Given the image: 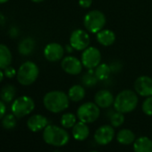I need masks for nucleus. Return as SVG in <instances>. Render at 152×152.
I'll return each mask as SVG.
<instances>
[{"label": "nucleus", "mask_w": 152, "mask_h": 152, "mask_svg": "<svg viewBox=\"0 0 152 152\" xmlns=\"http://www.w3.org/2000/svg\"><path fill=\"white\" fill-rule=\"evenodd\" d=\"M85 89L84 87H83L82 85L76 84L72 86L69 91H68V97L69 99L73 101V102H79L81 100H83L85 97Z\"/></svg>", "instance_id": "19"}, {"label": "nucleus", "mask_w": 152, "mask_h": 152, "mask_svg": "<svg viewBox=\"0 0 152 152\" xmlns=\"http://www.w3.org/2000/svg\"><path fill=\"white\" fill-rule=\"evenodd\" d=\"M134 90L141 97L152 96V78L146 75L140 76L134 82Z\"/></svg>", "instance_id": "11"}, {"label": "nucleus", "mask_w": 152, "mask_h": 152, "mask_svg": "<svg viewBox=\"0 0 152 152\" xmlns=\"http://www.w3.org/2000/svg\"><path fill=\"white\" fill-rule=\"evenodd\" d=\"M69 97L64 91H52L43 98L44 107L52 113H60L69 107Z\"/></svg>", "instance_id": "1"}, {"label": "nucleus", "mask_w": 152, "mask_h": 152, "mask_svg": "<svg viewBox=\"0 0 152 152\" xmlns=\"http://www.w3.org/2000/svg\"><path fill=\"white\" fill-rule=\"evenodd\" d=\"M35 107V103L31 97L22 96L17 98L12 104V113L17 117L22 118L30 115Z\"/></svg>", "instance_id": "7"}, {"label": "nucleus", "mask_w": 152, "mask_h": 152, "mask_svg": "<svg viewBox=\"0 0 152 152\" xmlns=\"http://www.w3.org/2000/svg\"><path fill=\"white\" fill-rule=\"evenodd\" d=\"M81 61L87 69H95L101 63V53L95 47H88L83 50Z\"/></svg>", "instance_id": "9"}, {"label": "nucleus", "mask_w": 152, "mask_h": 152, "mask_svg": "<svg viewBox=\"0 0 152 152\" xmlns=\"http://www.w3.org/2000/svg\"><path fill=\"white\" fill-rule=\"evenodd\" d=\"M98 79L95 75L94 69H89V72L85 73L83 77V83L87 87H92L98 83Z\"/></svg>", "instance_id": "26"}, {"label": "nucleus", "mask_w": 152, "mask_h": 152, "mask_svg": "<svg viewBox=\"0 0 152 152\" xmlns=\"http://www.w3.org/2000/svg\"><path fill=\"white\" fill-rule=\"evenodd\" d=\"M12 63V53L3 44H0V69H6Z\"/></svg>", "instance_id": "20"}, {"label": "nucleus", "mask_w": 152, "mask_h": 152, "mask_svg": "<svg viewBox=\"0 0 152 152\" xmlns=\"http://www.w3.org/2000/svg\"><path fill=\"white\" fill-rule=\"evenodd\" d=\"M4 74L6 77L7 78H14L15 75H17V72L15 71V69L12 66H7L6 69H4Z\"/></svg>", "instance_id": "30"}, {"label": "nucleus", "mask_w": 152, "mask_h": 152, "mask_svg": "<svg viewBox=\"0 0 152 152\" xmlns=\"http://www.w3.org/2000/svg\"><path fill=\"white\" fill-rule=\"evenodd\" d=\"M15 93L16 91L13 85H7L0 91V98H1L2 101L6 103H9L15 99Z\"/></svg>", "instance_id": "24"}, {"label": "nucleus", "mask_w": 152, "mask_h": 152, "mask_svg": "<svg viewBox=\"0 0 152 152\" xmlns=\"http://www.w3.org/2000/svg\"><path fill=\"white\" fill-rule=\"evenodd\" d=\"M91 42L89 33L82 29L74 30L70 36V46L77 51H83L86 49Z\"/></svg>", "instance_id": "8"}, {"label": "nucleus", "mask_w": 152, "mask_h": 152, "mask_svg": "<svg viewBox=\"0 0 152 152\" xmlns=\"http://www.w3.org/2000/svg\"><path fill=\"white\" fill-rule=\"evenodd\" d=\"M90 135V129L87 124L83 122L76 123L75 125L72 127V136L75 140L83 141L88 138Z\"/></svg>", "instance_id": "17"}, {"label": "nucleus", "mask_w": 152, "mask_h": 152, "mask_svg": "<svg viewBox=\"0 0 152 152\" xmlns=\"http://www.w3.org/2000/svg\"><path fill=\"white\" fill-rule=\"evenodd\" d=\"M115 137V130L113 126L110 125H102L100 126L94 134L95 141L99 145H107L110 143Z\"/></svg>", "instance_id": "12"}, {"label": "nucleus", "mask_w": 152, "mask_h": 152, "mask_svg": "<svg viewBox=\"0 0 152 152\" xmlns=\"http://www.w3.org/2000/svg\"><path fill=\"white\" fill-rule=\"evenodd\" d=\"M8 1L9 0H0V4H4V3H7Z\"/></svg>", "instance_id": "36"}, {"label": "nucleus", "mask_w": 152, "mask_h": 152, "mask_svg": "<svg viewBox=\"0 0 152 152\" xmlns=\"http://www.w3.org/2000/svg\"><path fill=\"white\" fill-rule=\"evenodd\" d=\"M64 55V48L62 45L52 42L48 44L44 48V56L50 62H56L61 60Z\"/></svg>", "instance_id": "13"}, {"label": "nucleus", "mask_w": 152, "mask_h": 152, "mask_svg": "<svg viewBox=\"0 0 152 152\" xmlns=\"http://www.w3.org/2000/svg\"><path fill=\"white\" fill-rule=\"evenodd\" d=\"M17 31H16V29H15V28H13V29H11V31H10V33H11V35L14 37V38H15V36L17 35Z\"/></svg>", "instance_id": "33"}, {"label": "nucleus", "mask_w": 152, "mask_h": 152, "mask_svg": "<svg viewBox=\"0 0 152 152\" xmlns=\"http://www.w3.org/2000/svg\"><path fill=\"white\" fill-rule=\"evenodd\" d=\"M48 125V121L47 117L41 115H34L31 116L27 121L28 128L33 132H39L45 129Z\"/></svg>", "instance_id": "15"}, {"label": "nucleus", "mask_w": 152, "mask_h": 152, "mask_svg": "<svg viewBox=\"0 0 152 152\" xmlns=\"http://www.w3.org/2000/svg\"><path fill=\"white\" fill-rule=\"evenodd\" d=\"M95 103L101 108H107L114 105L115 98L113 94L107 90L99 91L94 97Z\"/></svg>", "instance_id": "14"}, {"label": "nucleus", "mask_w": 152, "mask_h": 152, "mask_svg": "<svg viewBox=\"0 0 152 152\" xmlns=\"http://www.w3.org/2000/svg\"><path fill=\"white\" fill-rule=\"evenodd\" d=\"M43 139L46 143L51 146L62 147L68 143L70 136L64 128L50 124L44 129Z\"/></svg>", "instance_id": "3"}, {"label": "nucleus", "mask_w": 152, "mask_h": 152, "mask_svg": "<svg viewBox=\"0 0 152 152\" xmlns=\"http://www.w3.org/2000/svg\"><path fill=\"white\" fill-rule=\"evenodd\" d=\"M62 69L70 75H78L83 71V63L77 57L69 56L62 59Z\"/></svg>", "instance_id": "10"}, {"label": "nucleus", "mask_w": 152, "mask_h": 152, "mask_svg": "<svg viewBox=\"0 0 152 152\" xmlns=\"http://www.w3.org/2000/svg\"><path fill=\"white\" fill-rule=\"evenodd\" d=\"M100 107L94 102H86L81 105L77 109V117L81 122L91 124L100 115Z\"/></svg>", "instance_id": "6"}, {"label": "nucleus", "mask_w": 152, "mask_h": 152, "mask_svg": "<svg viewBox=\"0 0 152 152\" xmlns=\"http://www.w3.org/2000/svg\"><path fill=\"white\" fill-rule=\"evenodd\" d=\"M111 67L104 63H100L96 68H95V75L99 81H105L107 80L109 75L111 73Z\"/></svg>", "instance_id": "23"}, {"label": "nucleus", "mask_w": 152, "mask_h": 152, "mask_svg": "<svg viewBox=\"0 0 152 152\" xmlns=\"http://www.w3.org/2000/svg\"><path fill=\"white\" fill-rule=\"evenodd\" d=\"M4 76H5L4 72L1 71V69H0V83H1V82L3 81V79H4Z\"/></svg>", "instance_id": "34"}, {"label": "nucleus", "mask_w": 152, "mask_h": 152, "mask_svg": "<svg viewBox=\"0 0 152 152\" xmlns=\"http://www.w3.org/2000/svg\"><path fill=\"white\" fill-rule=\"evenodd\" d=\"M91 152H98V151H91Z\"/></svg>", "instance_id": "37"}, {"label": "nucleus", "mask_w": 152, "mask_h": 152, "mask_svg": "<svg viewBox=\"0 0 152 152\" xmlns=\"http://www.w3.org/2000/svg\"><path fill=\"white\" fill-rule=\"evenodd\" d=\"M34 48H35V41L31 38H27L23 39L18 46V51L23 56H29L33 52Z\"/></svg>", "instance_id": "22"}, {"label": "nucleus", "mask_w": 152, "mask_h": 152, "mask_svg": "<svg viewBox=\"0 0 152 152\" xmlns=\"http://www.w3.org/2000/svg\"><path fill=\"white\" fill-rule=\"evenodd\" d=\"M39 70L38 65L31 62H24L17 71V81L23 86L31 85L39 77Z\"/></svg>", "instance_id": "4"}, {"label": "nucleus", "mask_w": 152, "mask_h": 152, "mask_svg": "<svg viewBox=\"0 0 152 152\" xmlns=\"http://www.w3.org/2000/svg\"><path fill=\"white\" fill-rule=\"evenodd\" d=\"M142 111L147 115H152V96L148 97L142 103Z\"/></svg>", "instance_id": "29"}, {"label": "nucleus", "mask_w": 152, "mask_h": 152, "mask_svg": "<svg viewBox=\"0 0 152 152\" xmlns=\"http://www.w3.org/2000/svg\"><path fill=\"white\" fill-rule=\"evenodd\" d=\"M137 105V93L130 90H124L119 92L114 101V107L115 111L123 114H127L133 111L136 108Z\"/></svg>", "instance_id": "2"}, {"label": "nucleus", "mask_w": 152, "mask_h": 152, "mask_svg": "<svg viewBox=\"0 0 152 152\" xmlns=\"http://www.w3.org/2000/svg\"><path fill=\"white\" fill-rule=\"evenodd\" d=\"M116 140L123 145H129L135 141V134L129 129H123L117 132Z\"/></svg>", "instance_id": "21"}, {"label": "nucleus", "mask_w": 152, "mask_h": 152, "mask_svg": "<svg viewBox=\"0 0 152 152\" xmlns=\"http://www.w3.org/2000/svg\"><path fill=\"white\" fill-rule=\"evenodd\" d=\"M92 5V0H79V6L82 8H89Z\"/></svg>", "instance_id": "31"}, {"label": "nucleus", "mask_w": 152, "mask_h": 152, "mask_svg": "<svg viewBox=\"0 0 152 152\" xmlns=\"http://www.w3.org/2000/svg\"><path fill=\"white\" fill-rule=\"evenodd\" d=\"M31 1L34 2V3H41V2L45 1V0H31Z\"/></svg>", "instance_id": "35"}, {"label": "nucleus", "mask_w": 152, "mask_h": 152, "mask_svg": "<svg viewBox=\"0 0 152 152\" xmlns=\"http://www.w3.org/2000/svg\"><path fill=\"white\" fill-rule=\"evenodd\" d=\"M106 16L99 10H91L88 12L83 18V24L87 31L91 33H98L106 25Z\"/></svg>", "instance_id": "5"}, {"label": "nucleus", "mask_w": 152, "mask_h": 152, "mask_svg": "<svg viewBox=\"0 0 152 152\" xmlns=\"http://www.w3.org/2000/svg\"><path fill=\"white\" fill-rule=\"evenodd\" d=\"M6 112H7V107H6L5 102L0 100V119H2L5 116Z\"/></svg>", "instance_id": "32"}, {"label": "nucleus", "mask_w": 152, "mask_h": 152, "mask_svg": "<svg viewBox=\"0 0 152 152\" xmlns=\"http://www.w3.org/2000/svg\"><path fill=\"white\" fill-rule=\"evenodd\" d=\"M2 125L5 129L10 130L16 126V116L14 114L6 115L2 118Z\"/></svg>", "instance_id": "27"}, {"label": "nucleus", "mask_w": 152, "mask_h": 152, "mask_svg": "<svg viewBox=\"0 0 152 152\" xmlns=\"http://www.w3.org/2000/svg\"><path fill=\"white\" fill-rule=\"evenodd\" d=\"M134 152H152V140L145 136L140 137L133 142Z\"/></svg>", "instance_id": "18"}, {"label": "nucleus", "mask_w": 152, "mask_h": 152, "mask_svg": "<svg viewBox=\"0 0 152 152\" xmlns=\"http://www.w3.org/2000/svg\"><path fill=\"white\" fill-rule=\"evenodd\" d=\"M76 124V116L72 113H65L61 117V124L64 128H72Z\"/></svg>", "instance_id": "25"}, {"label": "nucleus", "mask_w": 152, "mask_h": 152, "mask_svg": "<svg viewBox=\"0 0 152 152\" xmlns=\"http://www.w3.org/2000/svg\"><path fill=\"white\" fill-rule=\"evenodd\" d=\"M124 122V116L123 113L120 112H114L110 115V123L113 127H119Z\"/></svg>", "instance_id": "28"}, {"label": "nucleus", "mask_w": 152, "mask_h": 152, "mask_svg": "<svg viewBox=\"0 0 152 152\" xmlns=\"http://www.w3.org/2000/svg\"><path fill=\"white\" fill-rule=\"evenodd\" d=\"M115 34L113 31L108 29H103L97 33V40L99 44L104 47L111 46L115 41Z\"/></svg>", "instance_id": "16"}]
</instances>
